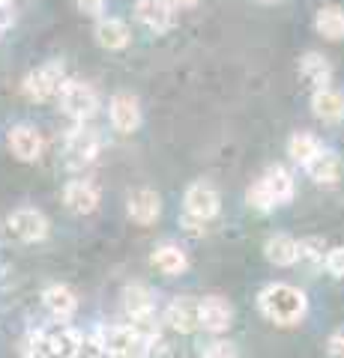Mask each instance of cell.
Returning <instances> with one entry per match:
<instances>
[{
	"label": "cell",
	"mask_w": 344,
	"mask_h": 358,
	"mask_svg": "<svg viewBox=\"0 0 344 358\" xmlns=\"http://www.w3.org/2000/svg\"><path fill=\"white\" fill-rule=\"evenodd\" d=\"M261 313L275 326H296L308 313V299L299 287L294 284H270L261 289L258 296Z\"/></svg>",
	"instance_id": "6da1fadb"
},
{
	"label": "cell",
	"mask_w": 344,
	"mask_h": 358,
	"mask_svg": "<svg viewBox=\"0 0 344 358\" xmlns=\"http://www.w3.org/2000/svg\"><path fill=\"white\" fill-rule=\"evenodd\" d=\"M63 81H66V66L60 60H48V63H42L33 72L25 75L21 93H25L27 102L46 105V102H51V99H57Z\"/></svg>",
	"instance_id": "7a4b0ae2"
},
{
	"label": "cell",
	"mask_w": 344,
	"mask_h": 358,
	"mask_svg": "<svg viewBox=\"0 0 344 358\" xmlns=\"http://www.w3.org/2000/svg\"><path fill=\"white\" fill-rule=\"evenodd\" d=\"M183 203H186L183 227L195 233V230H201L209 218L219 215L221 197H219V188L213 182H195V185H188Z\"/></svg>",
	"instance_id": "3957f363"
},
{
	"label": "cell",
	"mask_w": 344,
	"mask_h": 358,
	"mask_svg": "<svg viewBox=\"0 0 344 358\" xmlns=\"http://www.w3.org/2000/svg\"><path fill=\"white\" fill-rule=\"evenodd\" d=\"M57 105L66 117H72L75 122H87L99 114V93L78 78H66L60 93H57Z\"/></svg>",
	"instance_id": "277c9868"
},
{
	"label": "cell",
	"mask_w": 344,
	"mask_h": 358,
	"mask_svg": "<svg viewBox=\"0 0 344 358\" xmlns=\"http://www.w3.org/2000/svg\"><path fill=\"white\" fill-rule=\"evenodd\" d=\"M123 308L129 313V326H135L144 338L156 334V326H153V313H156V299H153V289L144 284H129L123 289Z\"/></svg>",
	"instance_id": "5b68a950"
},
{
	"label": "cell",
	"mask_w": 344,
	"mask_h": 358,
	"mask_svg": "<svg viewBox=\"0 0 344 358\" xmlns=\"http://www.w3.org/2000/svg\"><path fill=\"white\" fill-rule=\"evenodd\" d=\"M6 227H9V236L25 242V245H36L48 236L51 224L46 218V212L36 209V206H18L13 215L6 218Z\"/></svg>",
	"instance_id": "8992f818"
},
{
	"label": "cell",
	"mask_w": 344,
	"mask_h": 358,
	"mask_svg": "<svg viewBox=\"0 0 344 358\" xmlns=\"http://www.w3.org/2000/svg\"><path fill=\"white\" fill-rule=\"evenodd\" d=\"M99 150H102V138H99V131L78 122L69 134H66V143H63V155H66V164L69 167H84L96 162Z\"/></svg>",
	"instance_id": "52a82bcc"
},
{
	"label": "cell",
	"mask_w": 344,
	"mask_h": 358,
	"mask_svg": "<svg viewBox=\"0 0 344 358\" xmlns=\"http://www.w3.org/2000/svg\"><path fill=\"white\" fill-rule=\"evenodd\" d=\"M6 143H9V152H13L18 162H25V164L39 162L42 150H46V138H42V131L36 126H30V122H18V126L9 129Z\"/></svg>",
	"instance_id": "ba28073f"
},
{
	"label": "cell",
	"mask_w": 344,
	"mask_h": 358,
	"mask_svg": "<svg viewBox=\"0 0 344 358\" xmlns=\"http://www.w3.org/2000/svg\"><path fill=\"white\" fill-rule=\"evenodd\" d=\"M63 203L75 215H90L102 203V192H99V185L93 179H72L63 188Z\"/></svg>",
	"instance_id": "9c48e42d"
},
{
	"label": "cell",
	"mask_w": 344,
	"mask_h": 358,
	"mask_svg": "<svg viewBox=\"0 0 344 358\" xmlns=\"http://www.w3.org/2000/svg\"><path fill=\"white\" fill-rule=\"evenodd\" d=\"M108 117L111 126L120 134H132L141 129V105L132 93H114L108 102Z\"/></svg>",
	"instance_id": "30bf717a"
},
{
	"label": "cell",
	"mask_w": 344,
	"mask_h": 358,
	"mask_svg": "<svg viewBox=\"0 0 344 358\" xmlns=\"http://www.w3.org/2000/svg\"><path fill=\"white\" fill-rule=\"evenodd\" d=\"M135 18L153 33H168L177 21V6L171 0H138Z\"/></svg>",
	"instance_id": "8fae6325"
},
{
	"label": "cell",
	"mask_w": 344,
	"mask_h": 358,
	"mask_svg": "<svg viewBox=\"0 0 344 358\" xmlns=\"http://www.w3.org/2000/svg\"><path fill=\"white\" fill-rule=\"evenodd\" d=\"M42 305H46L54 322H69L75 313H78V296L66 284H51L42 289Z\"/></svg>",
	"instance_id": "7c38bea8"
},
{
	"label": "cell",
	"mask_w": 344,
	"mask_h": 358,
	"mask_svg": "<svg viewBox=\"0 0 344 358\" xmlns=\"http://www.w3.org/2000/svg\"><path fill=\"white\" fill-rule=\"evenodd\" d=\"M39 338L46 343L51 358H72L81 343V334L75 331L69 322H54L51 329H39Z\"/></svg>",
	"instance_id": "4fadbf2b"
},
{
	"label": "cell",
	"mask_w": 344,
	"mask_h": 358,
	"mask_svg": "<svg viewBox=\"0 0 344 358\" xmlns=\"http://www.w3.org/2000/svg\"><path fill=\"white\" fill-rule=\"evenodd\" d=\"M168 326L177 329L180 334H192L201 329V301L192 299V296H180V299H174L171 305H168Z\"/></svg>",
	"instance_id": "5bb4252c"
},
{
	"label": "cell",
	"mask_w": 344,
	"mask_h": 358,
	"mask_svg": "<svg viewBox=\"0 0 344 358\" xmlns=\"http://www.w3.org/2000/svg\"><path fill=\"white\" fill-rule=\"evenodd\" d=\"M129 218L135 224H156L159 215H162V200L156 192H150V188H138V192H132L129 197Z\"/></svg>",
	"instance_id": "9a60e30c"
},
{
	"label": "cell",
	"mask_w": 344,
	"mask_h": 358,
	"mask_svg": "<svg viewBox=\"0 0 344 358\" xmlns=\"http://www.w3.org/2000/svg\"><path fill=\"white\" fill-rule=\"evenodd\" d=\"M231 320H234V308L228 305V299L221 296H209L201 301V329L221 334L231 329Z\"/></svg>",
	"instance_id": "2e32d148"
},
{
	"label": "cell",
	"mask_w": 344,
	"mask_h": 358,
	"mask_svg": "<svg viewBox=\"0 0 344 358\" xmlns=\"http://www.w3.org/2000/svg\"><path fill=\"white\" fill-rule=\"evenodd\" d=\"M96 42L102 45V48L108 51H120V48H126L129 39H132V33H129V24L126 21H120V18H99L96 21Z\"/></svg>",
	"instance_id": "e0dca14e"
},
{
	"label": "cell",
	"mask_w": 344,
	"mask_h": 358,
	"mask_svg": "<svg viewBox=\"0 0 344 358\" xmlns=\"http://www.w3.org/2000/svg\"><path fill=\"white\" fill-rule=\"evenodd\" d=\"M312 110L317 120L324 122H338L344 117V96L338 90H329V87H317L315 96H312Z\"/></svg>",
	"instance_id": "ac0fdd59"
},
{
	"label": "cell",
	"mask_w": 344,
	"mask_h": 358,
	"mask_svg": "<svg viewBox=\"0 0 344 358\" xmlns=\"http://www.w3.org/2000/svg\"><path fill=\"white\" fill-rule=\"evenodd\" d=\"M261 182H263V188H266V194L273 197V203H275V206L291 203V200H294V176L287 173L282 164L270 167V171L263 173Z\"/></svg>",
	"instance_id": "d6986e66"
},
{
	"label": "cell",
	"mask_w": 344,
	"mask_h": 358,
	"mask_svg": "<svg viewBox=\"0 0 344 358\" xmlns=\"http://www.w3.org/2000/svg\"><path fill=\"white\" fill-rule=\"evenodd\" d=\"M305 171H308V176H312L315 182L332 185V182H338V176H341V159L336 152H329V150H320L315 159L305 164Z\"/></svg>",
	"instance_id": "ffe728a7"
},
{
	"label": "cell",
	"mask_w": 344,
	"mask_h": 358,
	"mask_svg": "<svg viewBox=\"0 0 344 358\" xmlns=\"http://www.w3.org/2000/svg\"><path fill=\"white\" fill-rule=\"evenodd\" d=\"M266 260L273 266H294L296 257H299V248H296V239L287 236V233H279V236H273L266 242Z\"/></svg>",
	"instance_id": "44dd1931"
},
{
	"label": "cell",
	"mask_w": 344,
	"mask_h": 358,
	"mask_svg": "<svg viewBox=\"0 0 344 358\" xmlns=\"http://www.w3.org/2000/svg\"><path fill=\"white\" fill-rule=\"evenodd\" d=\"M150 263L156 266L159 272H165V275H183L186 268H188L186 254H183L180 248H177V245H159V248L153 251Z\"/></svg>",
	"instance_id": "7402d4cb"
},
{
	"label": "cell",
	"mask_w": 344,
	"mask_h": 358,
	"mask_svg": "<svg viewBox=\"0 0 344 358\" xmlns=\"http://www.w3.org/2000/svg\"><path fill=\"white\" fill-rule=\"evenodd\" d=\"M315 27H317L320 36L329 39V42L344 39V9L341 6H324L315 15Z\"/></svg>",
	"instance_id": "603a6c76"
},
{
	"label": "cell",
	"mask_w": 344,
	"mask_h": 358,
	"mask_svg": "<svg viewBox=\"0 0 344 358\" xmlns=\"http://www.w3.org/2000/svg\"><path fill=\"white\" fill-rule=\"evenodd\" d=\"M320 150H324V147H320V141L315 138V134H308V131H296L294 138L287 141V155H291L296 164H303V167L312 162Z\"/></svg>",
	"instance_id": "cb8c5ba5"
},
{
	"label": "cell",
	"mask_w": 344,
	"mask_h": 358,
	"mask_svg": "<svg viewBox=\"0 0 344 358\" xmlns=\"http://www.w3.org/2000/svg\"><path fill=\"white\" fill-rule=\"evenodd\" d=\"M299 72H303L308 81L317 84V87H326L332 81V66L326 57H320L317 51H308L303 60H299Z\"/></svg>",
	"instance_id": "d4e9b609"
},
{
	"label": "cell",
	"mask_w": 344,
	"mask_h": 358,
	"mask_svg": "<svg viewBox=\"0 0 344 358\" xmlns=\"http://www.w3.org/2000/svg\"><path fill=\"white\" fill-rule=\"evenodd\" d=\"M296 248H299V257L296 260L299 263H308L312 268L317 266H324V239H303V242H296Z\"/></svg>",
	"instance_id": "484cf974"
},
{
	"label": "cell",
	"mask_w": 344,
	"mask_h": 358,
	"mask_svg": "<svg viewBox=\"0 0 344 358\" xmlns=\"http://www.w3.org/2000/svg\"><path fill=\"white\" fill-rule=\"evenodd\" d=\"M246 200H249V206H252V209H258V212H270V209H275L273 197L266 194V188H263V182H261V179H258V182H254V185L249 188Z\"/></svg>",
	"instance_id": "4316f807"
},
{
	"label": "cell",
	"mask_w": 344,
	"mask_h": 358,
	"mask_svg": "<svg viewBox=\"0 0 344 358\" xmlns=\"http://www.w3.org/2000/svg\"><path fill=\"white\" fill-rule=\"evenodd\" d=\"M324 266L332 278H344V248H332L326 257H324Z\"/></svg>",
	"instance_id": "83f0119b"
},
{
	"label": "cell",
	"mask_w": 344,
	"mask_h": 358,
	"mask_svg": "<svg viewBox=\"0 0 344 358\" xmlns=\"http://www.w3.org/2000/svg\"><path fill=\"white\" fill-rule=\"evenodd\" d=\"M204 358H240V355L228 341H216V343H209L204 350Z\"/></svg>",
	"instance_id": "f1b7e54d"
},
{
	"label": "cell",
	"mask_w": 344,
	"mask_h": 358,
	"mask_svg": "<svg viewBox=\"0 0 344 358\" xmlns=\"http://www.w3.org/2000/svg\"><path fill=\"white\" fill-rule=\"evenodd\" d=\"M326 352H329V358H344V329H338V331L329 334Z\"/></svg>",
	"instance_id": "f546056e"
},
{
	"label": "cell",
	"mask_w": 344,
	"mask_h": 358,
	"mask_svg": "<svg viewBox=\"0 0 344 358\" xmlns=\"http://www.w3.org/2000/svg\"><path fill=\"white\" fill-rule=\"evenodd\" d=\"M15 21V0H0V30H9Z\"/></svg>",
	"instance_id": "4dcf8cb0"
},
{
	"label": "cell",
	"mask_w": 344,
	"mask_h": 358,
	"mask_svg": "<svg viewBox=\"0 0 344 358\" xmlns=\"http://www.w3.org/2000/svg\"><path fill=\"white\" fill-rule=\"evenodd\" d=\"M78 9L90 18H102V9H105V0H78Z\"/></svg>",
	"instance_id": "1f68e13d"
},
{
	"label": "cell",
	"mask_w": 344,
	"mask_h": 358,
	"mask_svg": "<svg viewBox=\"0 0 344 358\" xmlns=\"http://www.w3.org/2000/svg\"><path fill=\"white\" fill-rule=\"evenodd\" d=\"M171 3L177 9H192V6H198V0H171Z\"/></svg>",
	"instance_id": "d6a6232c"
},
{
	"label": "cell",
	"mask_w": 344,
	"mask_h": 358,
	"mask_svg": "<svg viewBox=\"0 0 344 358\" xmlns=\"http://www.w3.org/2000/svg\"><path fill=\"white\" fill-rule=\"evenodd\" d=\"M261 3H275V0H261Z\"/></svg>",
	"instance_id": "836d02e7"
}]
</instances>
